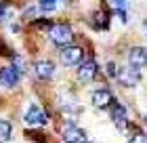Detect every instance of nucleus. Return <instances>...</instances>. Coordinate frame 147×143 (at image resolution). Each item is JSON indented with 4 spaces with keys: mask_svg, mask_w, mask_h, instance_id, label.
<instances>
[{
    "mask_svg": "<svg viewBox=\"0 0 147 143\" xmlns=\"http://www.w3.org/2000/svg\"><path fill=\"white\" fill-rule=\"evenodd\" d=\"M49 38L57 46H65L74 40V30L67 23H55V25H51V30H49Z\"/></svg>",
    "mask_w": 147,
    "mask_h": 143,
    "instance_id": "obj_1",
    "label": "nucleus"
},
{
    "mask_svg": "<svg viewBox=\"0 0 147 143\" xmlns=\"http://www.w3.org/2000/svg\"><path fill=\"white\" fill-rule=\"evenodd\" d=\"M82 59H84V51L80 46H65V49H61V63L63 65L74 67V65L82 63Z\"/></svg>",
    "mask_w": 147,
    "mask_h": 143,
    "instance_id": "obj_2",
    "label": "nucleus"
},
{
    "mask_svg": "<svg viewBox=\"0 0 147 143\" xmlns=\"http://www.w3.org/2000/svg\"><path fill=\"white\" fill-rule=\"evenodd\" d=\"M46 122H49V116H46V112L42 110V107H38V105L28 107V112H25V124H30V126H44Z\"/></svg>",
    "mask_w": 147,
    "mask_h": 143,
    "instance_id": "obj_3",
    "label": "nucleus"
},
{
    "mask_svg": "<svg viewBox=\"0 0 147 143\" xmlns=\"http://www.w3.org/2000/svg\"><path fill=\"white\" fill-rule=\"evenodd\" d=\"M116 78L122 86H135V84H139V80H141V74H139L137 67L130 65V67H124L120 74H116Z\"/></svg>",
    "mask_w": 147,
    "mask_h": 143,
    "instance_id": "obj_4",
    "label": "nucleus"
},
{
    "mask_svg": "<svg viewBox=\"0 0 147 143\" xmlns=\"http://www.w3.org/2000/svg\"><path fill=\"white\" fill-rule=\"evenodd\" d=\"M19 70L17 67H2L0 70V84H2L4 88H13V86H17V82H19Z\"/></svg>",
    "mask_w": 147,
    "mask_h": 143,
    "instance_id": "obj_5",
    "label": "nucleus"
},
{
    "mask_svg": "<svg viewBox=\"0 0 147 143\" xmlns=\"http://www.w3.org/2000/svg\"><path fill=\"white\" fill-rule=\"evenodd\" d=\"M111 103H113V101H111ZM111 120L116 122V126L120 128V131H124V128H126V120H128L126 107L120 105V103H113V107H111Z\"/></svg>",
    "mask_w": 147,
    "mask_h": 143,
    "instance_id": "obj_6",
    "label": "nucleus"
},
{
    "mask_svg": "<svg viewBox=\"0 0 147 143\" xmlns=\"http://www.w3.org/2000/svg\"><path fill=\"white\" fill-rule=\"evenodd\" d=\"M97 63L95 61H86V63H82L78 67V80H82V82H88V80L95 78V74H97Z\"/></svg>",
    "mask_w": 147,
    "mask_h": 143,
    "instance_id": "obj_7",
    "label": "nucleus"
},
{
    "mask_svg": "<svg viewBox=\"0 0 147 143\" xmlns=\"http://www.w3.org/2000/svg\"><path fill=\"white\" fill-rule=\"evenodd\" d=\"M113 101V97H111V93L107 91V88H99V91H95L92 93V103H95V107H107L109 103Z\"/></svg>",
    "mask_w": 147,
    "mask_h": 143,
    "instance_id": "obj_8",
    "label": "nucleus"
},
{
    "mask_svg": "<svg viewBox=\"0 0 147 143\" xmlns=\"http://www.w3.org/2000/svg\"><path fill=\"white\" fill-rule=\"evenodd\" d=\"M63 141H67V143H86L88 137H86L84 131H80L76 126H69L67 131L63 133Z\"/></svg>",
    "mask_w": 147,
    "mask_h": 143,
    "instance_id": "obj_9",
    "label": "nucleus"
},
{
    "mask_svg": "<svg viewBox=\"0 0 147 143\" xmlns=\"http://www.w3.org/2000/svg\"><path fill=\"white\" fill-rule=\"evenodd\" d=\"M145 57H147V53H145L143 46H135V49H130L128 59H130V65H132V67L141 70V67L145 65Z\"/></svg>",
    "mask_w": 147,
    "mask_h": 143,
    "instance_id": "obj_10",
    "label": "nucleus"
},
{
    "mask_svg": "<svg viewBox=\"0 0 147 143\" xmlns=\"http://www.w3.org/2000/svg\"><path fill=\"white\" fill-rule=\"evenodd\" d=\"M34 72H36V76H38V78L49 80V78L53 76V72H55V65H53L51 61H36Z\"/></svg>",
    "mask_w": 147,
    "mask_h": 143,
    "instance_id": "obj_11",
    "label": "nucleus"
},
{
    "mask_svg": "<svg viewBox=\"0 0 147 143\" xmlns=\"http://www.w3.org/2000/svg\"><path fill=\"white\" fill-rule=\"evenodd\" d=\"M11 133H13V126L6 120H0V143L9 141L11 139Z\"/></svg>",
    "mask_w": 147,
    "mask_h": 143,
    "instance_id": "obj_12",
    "label": "nucleus"
},
{
    "mask_svg": "<svg viewBox=\"0 0 147 143\" xmlns=\"http://www.w3.org/2000/svg\"><path fill=\"white\" fill-rule=\"evenodd\" d=\"M57 4V0H40V9L42 11H53Z\"/></svg>",
    "mask_w": 147,
    "mask_h": 143,
    "instance_id": "obj_13",
    "label": "nucleus"
},
{
    "mask_svg": "<svg viewBox=\"0 0 147 143\" xmlns=\"http://www.w3.org/2000/svg\"><path fill=\"white\" fill-rule=\"evenodd\" d=\"M105 70H107V76L113 78V76H116V72H118V67H116V63H113V61H109V63L105 65Z\"/></svg>",
    "mask_w": 147,
    "mask_h": 143,
    "instance_id": "obj_14",
    "label": "nucleus"
},
{
    "mask_svg": "<svg viewBox=\"0 0 147 143\" xmlns=\"http://www.w3.org/2000/svg\"><path fill=\"white\" fill-rule=\"evenodd\" d=\"M132 141H135V143H143V141H145V135L139 133V135H135V137H132Z\"/></svg>",
    "mask_w": 147,
    "mask_h": 143,
    "instance_id": "obj_15",
    "label": "nucleus"
},
{
    "mask_svg": "<svg viewBox=\"0 0 147 143\" xmlns=\"http://www.w3.org/2000/svg\"><path fill=\"white\" fill-rule=\"evenodd\" d=\"M113 2L118 4V11H124V9H126V2H124V0H113Z\"/></svg>",
    "mask_w": 147,
    "mask_h": 143,
    "instance_id": "obj_16",
    "label": "nucleus"
},
{
    "mask_svg": "<svg viewBox=\"0 0 147 143\" xmlns=\"http://www.w3.org/2000/svg\"><path fill=\"white\" fill-rule=\"evenodd\" d=\"M2 17H4V4H0V21H2Z\"/></svg>",
    "mask_w": 147,
    "mask_h": 143,
    "instance_id": "obj_17",
    "label": "nucleus"
}]
</instances>
